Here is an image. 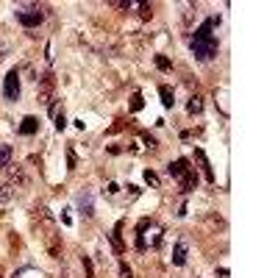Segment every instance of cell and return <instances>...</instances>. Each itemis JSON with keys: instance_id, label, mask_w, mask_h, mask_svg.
I'll return each mask as SVG.
<instances>
[{"instance_id": "cell-1", "label": "cell", "mask_w": 278, "mask_h": 278, "mask_svg": "<svg viewBox=\"0 0 278 278\" xmlns=\"http://www.w3.org/2000/svg\"><path fill=\"white\" fill-rule=\"evenodd\" d=\"M217 25H220V17H208L206 23L192 34L189 47H192V53H195V59L211 61L217 56V36H214V28Z\"/></svg>"}, {"instance_id": "cell-2", "label": "cell", "mask_w": 278, "mask_h": 278, "mask_svg": "<svg viewBox=\"0 0 278 278\" xmlns=\"http://www.w3.org/2000/svg\"><path fill=\"white\" fill-rule=\"evenodd\" d=\"M162 234H164V231H162L153 220L145 217L137 226V251L145 253L148 248H159V245H162Z\"/></svg>"}, {"instance_id": "cell-3", "label": "cell", "mask_w": 278, "mask_h": 278, "mask_svg": "<svg viewBox=\"0 0 278 278\" xmlns=\"http://www.w3.org/2000/svg\"><path fill=\"white\" fill-rule=\"evenodd\" d=\"M167 173H170L175 181L181 184V192H192L195 186H198V175H195V170L189 167V162H186V159H175V162H170Z\"/></svg>"}, {"instance_id": "cell-4", "label": "cell", "mask_w": 278, "mask_h": 278, "mask_svg": "<svg viewBox=\"0 0 278 278\" xmlns=\"http://www.w3.org/2000/svg\"><path fill=\"white\" fill-rule=\"evenodd\" d=\"M14 17H17L20 25L36 28L45 20V9L42 6H36V3H25V6H17V9H14Z\"/></svg>"}, {"instance_id": "cell-5", "label": "cell", "mask_w": 278, "mask_h": 278, "mask_svg": "<svg viewBox=\"0 0 278 278\" xmlns=\"http://www.w3.org/2000/svg\"><path fill=\"white\" fill-rule=\"evenodd\" d=\"M3 95H6V100H17L20 97V72L17 70H11L9 75L3 78Z\"/></svg>"}, {"instance_id": "cell-6", "label": "cell", "mask_w": 278, "mask_h": 278, "mask_svg": "<svg viewBox=\"0 0 278 278\" xmlns=\"http://www.w3.org/2000/svg\"><path fill=\"white\" fill-rule=\"evenodd\" d=\"M39 100H42L45 106H50L53 103V87H56V81H53V75H42L39 78Z\"/></svg>"}, {"instance_id": "cell-7", "label": "cell", "mask_w": 278, "mask_h": 278, "mask_svg": "<svg viewBox=\"0 0 278 278\" xmlns=\"http://www.w3.org/2000/svg\"><path fill=\"white\" fill-rule=\"evenodd\" d=\"M186 251H189V248H186V239H178L175 248H173V264L175 267H184V264H186Z\"/></svg>"}, {"instance_id": "cell-8", "label": "cell", "mask_w": 278, "mask_h": 278, "mask_svg": "<svg viewBox=\"0 0 278 278\" xmlns=\"http://www.w3.org/2000/svg\"><path fill=\"white\" fill-rule=\"evenodd\" d=\"M195 159H198V164H200V170H203V175H206V181L214 184V173H211V164H208V159H206V153H203V148H195Z\"/></svg>"}, {"instance_id": "cell-9", "label": "cell", "mask_w": 278, "mask_h": 278, "mask_svg": "<svg viewBox=\"0 0 278 278\" xmlns=\"http://www.w3.org/2000/svg\"><path fill=\"white\" fill-rule=\"evenodd\" d=\"M20 134H23V137H34L36 131H39V120H36V117H25V120L20 122Z\"/></svg>"}, {"instance_id": "cell-10", "label": "cell", "mask_w": 278, "mask_h": 278, "mask_svg": "<svg viewBox=\"0 0 278 278\" xmlns=\"http://www.w3.org/2000/svg\"><path fill=\"white\" fill-rule=\"evenodd\" d=\"M78 206H81V214H84V217H92V214H95V203H92V195H89V192H84L78 198Z\"/></svg>"}, {"instance_id": "cell-11", "label": "cell", "mask_w": 278, "mask_h": 278, "mask_svg": "<svg viewBox=\"0 0 278 278\" xmlns=\"http://www.w3.org/2000/svg\"><path fill=\"white\" fill-rule=\"evenodd\" d=\"M159 95H162L164 109H173V106H175V95H173V89L167 87V84H162V87H159Z\"/></svg>"}, {"instance_id": "cell-12", "label": "cell", "mask_w": 278, "mask_h": 278, "mask_svg": "<svg viewBox=\"0 0 278 278\" xmlns=\"http://www.w3.org/2000/svg\"><path fill=\"white\" fill-rule=\"evenodd\" d=\"M11 156H14V150H11V145H0V170H9V164H11Z\"/></svg>"}, {"instance_id": "cell-13", "label": "cell", "mask_w": 278, "mask_h": 278, "mask_svg": "<svg viewBox=\"0 0 278 278\" xmlns=\"http://www.w3.org/2000/svg\"><path fill=\"white\" fill-rule=\"evenodd\" d=\"M200 112H203V97H200V95H192L189 103H186V114H192V117H195V114H200Z\"/></svg>"}, {"instance_id": "cell-14", "label": "cell", "mask_w": 278, "mask_h": 278, "mask_svg": "<svg viewBox=\"0 0 278 278\" xmlns=\"http://www.w3.org/2000/svg\"><path fill=\"white\" fill-rule=\"evenodd\" d=\"M120 231H122V223H117V226H114V231H112V245H114V251H117V253H122V251H125V245H122Z\"/></svg>"}, {"instance_id": "cell-15", "label": "cell", "mask_w": 278, "mask_h": 278, "mask_svg": "<svg viewBox=\"0 0 278 278\" xmlns=\"http://www.w3.org/2000/svg\"><path fill=\"white\" fill-rule=\"evenodd\" d=\"M11 167V186H14V184H25L28 181V175L23 173V167L20 164H9Z\"/></svg>"}, {"instance_id": "cell-16", "label": "cell", "mask_w": 278, "mask_h": 278, "mask_svg": "<svg viewBox=\"0 0 278 278\" xmlns=\"http://www.w3.org/2000/svg\"><path fill=\"white\" fill-rule=\"evenodd\" d=\"M47 251H50L53 259H59V256H61V245H59V239H56V234L47 236Z\"/></svg>"}, {"instance_id": "cell-17", "label": "cell", "mask_w": 278, "mask_h": 278, "mask_svg": "<svg viewBox=\"0 0 278 278\" xmlns=\"http://www.w3.org/2000/svg\"><path fill=\"white\" fill-rule=\"evenodd\" d=\"M14 198V186H11V184H3V186H0V203H6V200H11Z\"/></svg>"}, {"instance_id": "cell-18", "label": "cell", "mask_w": 278, "mask_h": 278, "mask_svg": "<svg viewBox=\"0 0 278 278\" xmlns=\"http://www.w3.org/2000/svg\"><path fill=\"white\" fill-rule=\"evenodd\" d=\"M156 67L162 70V72H167V70H173V64H170L167 56H156Z\"/></svg>"}, {"instance_id": "cell-19", "label": "cell", "mask_w": 278, "mask_h": 278, "mask_svg": "<svg viewBox=\"0 0 278 278\" xmlns=\"http://www.w3.org/2000/svg\"><path fill=\"white\" fill-rule=\"evenodd\" d=\"M145 106V100H142V92H134V100H131V112H139Z\"/></svg>"}, {"instance_id": "cell-20", "label": "cell", "mask_w": 278, "mask_h": 278, "mask_svg": "<svg viewBox=\"0 0 278 278\" xmlns=\"http://www.w3.org/2000/svg\"><path fill=\"white\" fill-rule=\"evenodd\" d=\"M139 17H142V20H150V17H153V9H150L148 3H139Z\"/></svg>"}, {"instance_id": "cell-21", "label": "cell", "mask_w": 278, "mask_h": 278, "mask_svg": "<svg viewBox=\"0 0 278 278\" xmlns=\"http://www.w3.org/2000/svg\"><path fill=\"white\" fill-rule=\"evenodd\" d=\"M75 167H78V159H75V150L70 148L67 150V170H75Z\"/></svg>"}, {"instance_id": "cell-22", "label": "cell", "mask_w": 278, "mask_h": 278, "mask_svg": "<svg viewBox=\"0 0 278 278\" xmlns=\"http://www.w3.org/2000/svg\"><path fill=\"white\" fill-rule=\"evenodd\" d=\"M145 181H148L150 186H153V189H156V186H159V175L153 173V170H145Z\"/></svg>"}, {"instance_id": "cell-23", "label": "cell", "mask_w": 278, "mask_h": 278, "mask_svg": "<svg viewBox=\"0 0 278 278\" xmlns=\"http://www.w3.org/2000/svg\"><path fill=\"white\" fill-rule=\"evenodd\" d=\"M81 261H84V270H87V276L92 278V273H95V267H92V259H89V256H81Z\"/></svg>"}, {"instance_id": "cell-24", "label": "cell", "mask_w": 278, "mask_h": 278, "mask_svg": "<svg viewBox=\"0 0 278 278\" xmlns=\"http://www.w3.org/2000/svg\"><path fill=\"white\" fill-rule=\"evenodd\" d=\"M120 276H122V278H134V270H131L128 264H125V261L120 264Z\"/></svg>"}, {"instance_id": "cell-25", "label": "cell", "mask_w": 278, "mask_h": 278, "mask_svg": "<svg viewBox=\"0 0 278 278\" xmlns=\"http://www.w3.org/2000/svg\"><path fill=\"white\" fill-rule=\"evenodd\" d=\"M117 192H120V186H117L114 181H109V184H106V195H117Z\"/></svg>"}, {"instance_id": "cell-26", "label": "cell", "mask_w": 278, "mask_h": 278, "mask_svg": "<svg viewBox=\"0 0 278 278\" xmlns=\"http://www.w3.org/2000/svg\"><path fill=\"white\" fill-rule=\"evenodd\" d=\"M142 142H145V148H156V139L150 137V134H145V137H142Z\"/></svg>"}, {"instance_id": "cell-27", "label": "cell", "mask_w": 278, "mask_h": 278, "mask_svg": "<svg viewBox=\"0 0 278 278\" xmlns=\"http://www.w3.org/2000/svg\"><path fill=\"white\" fill-rule=\"evenodd\" d=\"M61 223H64V226H70V223H72V220H70V211H61Z\"/></svg>"}]
</instances>
